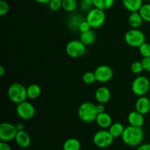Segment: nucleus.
<instances>
[{"mask_svg":"<svg viewBox=\"0 0 150 150\" xmlns=\"http://www.w3.org/2000/svg\"><path fill=\"white\" fill-rule=\"evenodd\" d=\"M144 137V131L142 127L129 125L125 128L122 140L130 146H136L140 144Z\"/></svg>","mask_w":150,"mask_h":150,"instance_id":"f257e3e1","label":"nucleus"},{"mask_svg":"<svg viewBox=\"0 0 150 150\" xmlns=\"http://www.w3.org/2000/svg\"><path fill=\"white\" fill-rule=\"evenodd\" d=\"M98 114L96 105L91 102L83 103L78 109L79 119L83 122L90 123L95 121Z\"/></svg>","mask_w":150,"mask_h":150,"instance_id":"f03ea898","label":"nucleus"},{"mask_svg":"<svg viewBox=\"0 0 150 150\" xmlns=\"http://www.w3.org/2000/svg\"><path fill=\"white\" fill-rule=\"evenodd\" d=\"M7 95L10 101L16 104L23 102L27 98L26 88L19 83H12L7 89Z\"/></svg>","mask_w":150,"mask_h":150,"instance_id":"7ed1b4c3","label":"nucleus"},{"mask_svg":"<svg viewBox=\"0 0 150 150\" xmlns=\"http://www.w3.org/2000/svg\"><path fill=\"white\" fill-rule=\"evenodd\" d=\"M86 21L89 23L92 29L101 27L105 22V11L94 7L92 10L87 12Z\"/></svg>","mask_w":150,"mask_h":150,"instance_id":"20e7f679","label":"nucleus"},{"mask_svg":"<svg viewBox=\"0 0 150 150\" xmlns=\"http://www.w3.org/2000/svg\"><path fill=\"white\" fill-rule=\"evenodd\" d=\"M146 37L144 33L139 29H130L125 35V42L130 47L139 48L145 42Z\"/></svg>","mask_w":150,"mask_h":150,"instance_id":"39448f33","label":"nucleus"},{"mask_svg":"<svg viewBox=\"0 0 150 150\" xmlns=\"http://www.w3.org/2000/svg\"><path fill=\"white\" fill-rule=\"evenodd\" d=\"M150 89V81L146 76H139L135 78L132 82V92L136 96H145Z\"/></svg>","mask_w":150,"mask_h":150,"instance_id":"423d86ee","label":"nucleus"},{"mask_svg":"<svg viewBox=\"0 0 150 150\" xmlns=\"http://www.w3.org/2000/svg\"><path fill=\"white\" fill-rule=\"evenodd\" d=\"M86 47L80 40H73L67 42L65 47V51L71 58L78 59L84 55L86 50Z\"/></svg>","mask_w":150,"mask_h":150,"instance_id":"0eeeda50","label":"nucleus"},{"mask_svg":"<svg viewBox=\"0 0 150 150\" xmlns=\"http://www.w3.org/2000/svg\"><path fill=\"white\" fill-rule=\"evenodd\" d=\"M114 138L110 132L105 129L99 130L93 136V142L96 146L99 148H107L114 142Z\"/></svg>","mask_w":150,"mask_h":150,"instance_id":"6e6552de","label":"nucleus"},{"mask_svg":"<svg viewBox=\"0 0 150 150\" xmlns=\"http://www.w3.org/2000/svg\"><path fill=\"white\" fill-rule=\"evenodd\" d=\"M18 130L16 125L10 122H4L0 125V140L1 142H9L15 140Z\"/></svg>","mask_w":150,"mask_h":150,"instance_id":"1a4fd4ad","label":"nucleus"},{"mask_svg":"<svg viewBox=\"0 0 150 150\" xmlns=\"http://www.w3.org/2000/svg\"><path fill=\"white\" fill-rule=\"evenodd\" d=\"M16 113L17 115L22 120H29L35 117V108L31 103L25 100L17 104Z\"/></svg>","mask_w":150,"mask_h":150,"instance_id":"9d476101","label":"nucleus"},{"mask_svg":"<svg viewBox=\"0 0 150 150\" xmlns=\"http://www.w3.org/2000/svg\"><path fill=\"white\" fill-rule=\"evenodd\" d=\"M96 80L100 83H107L112 79L114 71L112 68L108 65H100L94 71Z\"/></svg>","mask_w":150,"mask_h":150,"instance_id":"9b49d317","label":"nucleus"},{"mask_svg":"<svg viewBox=\"0 0 150 150\" xmlns=\"http://www.w3.org/2000/svg\"><path fill=\"white\" fill-rule=\"evenodd\" d=\"M95 97L99 103L105 104L111 99V94L109 89L105 86H100L95 91Z\"/></svg>","mask_w":150,"mask_h":150,"instance_id":"f8f14e48","label":"nucleus"},{"mask_svg":"<svg viewBox=\"0 0 150 150\" xmlns=\"http://www.w3.org/2000/svg\"><path fill=\"white\" fill-rule=\"evenodd\" d=\"M127 121H128L130 125L136 126V127H143V125H144V114H141L136 110L131 111L129 113L128 116H127Z\"/></svg>","mask_w":150,"mask_h":150,"instance_id":"ddd939ff","label":"nucleus"},{"mask_svg":"<svg viewBox=\"0 0 150 150\" xmlns=\"http://www.w3.org/2000/svg\"><path fill=\"white\" fill-rule=\"evenodd\" d=\"M135 108L136 111L144 115L148 114L150 111V100L145 96L139 97L135 104Z\"/></svg>","mask_w":150,"mask_h":150,"instance_id":"4468645a","label":"nucleus"},{"mask_svg":"<svg viewBox=\"0 0 150 150\" xmlns=\"http://www.w3.org/2000/svg\"><path fill=\"white\" fill-rule=\"evenodd\" d=\"M85 19L86 18H83V16L79 13H75V14L71 15L67 20V27L73 32L79 31V26Z\"/></svg>","mask_w":150,"mask_h":150,"instance_id":"2eb2a0df","label":"nucleus"},{"mask_svg":"<svg viewBox=\"0 0 150 150\" xmlns=\"http://www.w3.org/2000/svg\"><path fill=\"white\" fill-rule=\"evenodd\" d=\"M97 125L102 129L109 128L110 126L113 124V120L109 114L105 112L98 114L95 120Z\"/></svg>","mask_w":150,"mask_h":150,"instance_id":"dca6fc26","label":"nucleus"},{"mask_svg":"<svg viewBox=\"0 0 150 150\" xmlns=\"http://www.w3.org/2000/svg\"><path fill=\"white\" fill-rule=\"evenodd\" d=\"M15 142L16 144L21 148H27L31 144V138L29 135L24 130L23 131H18L15 138Z\"/></svg>","mask_w":150,"mask_h":150,"instance_id":"f3484780","label":"nucleus"},{"mask_svg":"<svg viewBox=\"0 0 150 150\" xmlns=\"http://www.w3.org/2000/svg\"><path fill=\"white\" fill-rule=\"evenodd\" d=\"M123 6L127 11L138 12L143 5V0H122Z\"/></svg>","mask_w":150,"mask_h":150,"instance_id":"a211bd4d","label":"nucleus"},{"mask_svg":"<svg viewBox=\"0 0 150 150\" xmlns=\"http://www.w3.org/2000/svg\"><path fill=\"white\" fill-rule=\"evenodd\" d=\"M128 24L131 29H139L142 25L144 20L139 12H133L128 17Z\"/></svg>","mask_w":150,"mask_h":150,"instance_id":"6ab92c4d","label":"nucleus"},{"mask_svg":"<svg viewBox=\"0 0 150 150\" xmlns=\"http://www.w3.org/2000/svg\"><path fill=\"white\" fill-rule=\"evenodd\" d=\"M95 40H96L95 33L92 29L87 31V32H82L80 35V40L86 46H89V45H92L95 42Z\"/></svg>","mask_w":150,"mask_h":150,"instance_id":"aec40b11","label":"nucleus"},{"mask_svg":"<svg viewBox=\"0 0 150 150\" xmlns=\"http://www.w3.org/2000/svg\"><path fill=\"white\" fill-rule=\"evenodd\" d=\"M26 92H27V98L31 100H35L39 98L41 95V87L38 84L32 83L26 87Z\"/></svg>","mask_w":150,"mask_h":150,"instance_id":"412c9836","label":"nucleus"},{"mask_svg":"<svg viewBox=\"0 0 150 150\" xmlns=\"http://www.w3.org/2000/svg\"><path fill=\"white\" fill-rule=\"evenodd\" d=\"M125 128L122 124L121 122H115L113 123L108 128V131L111 134V136L115 139V138L122 137V133L124 132Z\"/></svg>","mask_w":150,"mask_h":150,"instance_id":"4be33fe9","label":"nucleus"},{"mask_svg":"<svg viewBox=\"0 0 150 150\" xmlns=\"http://www.w3.org/2000/svg\"><path fill=\"white\" fill-rule=\"evenodd\" d=\"M81 143L78 139L70 138L67 139L63 144V150H80Z\"/></svg>","mask_w":150,"mask_h":150,"instance_id":"5701e85b","label":"nucleus"},{"mask_svg":"<svg viewBox=\"0 0 150 150\" xmlns=\"http://www.w3.org/2000/svg\"><path fill=\"white\" fill-rule=\"evenodd\" d=\"M115 0H93L94 7L103 10H107L113 7Z\"/></svg>","mask_w":150,"mask_h":150,"instance_id":"b1692460","label":"nucleus"},{"mask_svg":"<svg viewBox=\"0 0 150 150\" xmlns=\"http://www.w3.org/2000/svg\"><path fill=\"white\" fill-rule=\"evenodd\" d=\"M78 2L76 0H62V9L68 13H73L77 9Z\"/></svg>","mask_w":150,"mask_h":150,"instance_id":"393cba45","label":"nucleus"},{"mask_svg":"<svg viewBox=\"0 0 150 150\" xmlns=\"http://www.w3.org/2000/svg\"><path fill=\"white\" fill-rule=\"evenodd\" d=\"M139 12L144 21L150 23V3L144 4Z\"/></svg>","mask_w":150,"mask_h":150,"instance_id":"a878e982","label":"nucleus"},{"mask_svg":"<svg viewBox=\"0 0 150 150\" xmlns=\"http://www.w3.org/2000/svg\"><path fill=\"white\" fill-rule=\"evenodd\" d=\"M82 81L83 83L87 85L93 84L97 81L95 73L92 71H87L84 73L82 76Z\"/></svg>","mask_w":150,"mask_h":150,"instance_id":"bb28decb","label":"nucleus"},{"mask_svg":"<svg viewBox=\"0 0 150 150\" xmlns=\"http://www.w3.org/2000/svg\"><path fill=\"white\" fill-rule=\"evenodd\" d=\"M94 7L93 0H81L79 7L83 12H89Z\"/></svg>","mask_w":150,"mask_h":150,"instance_id":"cd10ccee","label":"nucleus"},{"mask_svg":"<svg viewBox=\"0 0 150 150\" xmlns=\"http://www.w3.org/2000/svg\"><path fill=\"white\" fill-rule=\"evenodd\" d=\"M130 70L135 74H139V73H142L143 70H144V69L142 62L136 61L132 63L131 66H130Z\"/></svg>","mask_w":150,"mask_h":150,"instance_id":"c85d7f7f","label":"nucleus"},{"mask_svg":"<svg viewBox=\"0 0 150 150\" xmlns=\"http://www.w3.org/2000/svg\"><path fill=\"white\" fill-rule=\"evenodd\" d=\"M139 53L144 57H150V44L144 42L139 48Z\"/></svg>","mask_w":150,"mask_h":150,"instance_id":"c756f323","label":"nucleus"},{"mask_svg":"<svg viewBox=\"0 0 150 150\" xmlns=\"http://www.w3.org/2000/svg\"><path fill=\"white\" fill-rule=\"evenodd\" d=\"M50 10L52 11H58L62 8V0H51L48 4Z\"/></svg>","mask_w":150,"mask_h":150,"instance_id":"7c9ffc66","label":"nucleus"},{"mask_svg":"<svg viewBox=\"0 0 150 150\" xmlns=\"http://www.w3.org/2000/svg\"><path fill=\"white\" fill-rule=\"evenodd\" d=\"M9 11V5L5 1H0V16H3L7 14Z\"/></svg>","mask_w":150,"mask_h":150,"instance_id":"2f4dec72","label":"nucleus"},{"mask_svg":"<svg viewBox=\"0 0 150 150\" xmlns=\"http://www.w3.org/2000/svg\"><path fill=\"white\" fill-rule=\"evenodd\" d=\"M91 29H92V27H91L90 25L89 24V23L86 21V19H85L83 21L81 22V23L80 26H79V31L81 32V33H82V32H87V31L90 30Z\"/></svg>","mask_w":150,"mask_h":150,"instance_id":"473e14b6","label":"nucleus"},{"mask_svg":"<svg viewBox=\"0 0 150 150\" xmlns=\"http://www.w3.org/2000/svg\"><path fill=\"white\" fill-rule=\"evenodd\" d=\"M142 62L144 70L150 73V57H144L142 60Z\"/></svg>","mask_w":150,"mask_h":150,"instance_id":"72a5a7b5","label":"nucleus"},{"mask_svg":"<svg viewBox=\"0 0 150 150\" xmlns=\"http://www.w3.org/2000/svg\"><path fill=\"white\" fill-rule=\"evenodd\" d=\"M0 150H11V147L7 144V142H0Z\"/></svg>","mask_w":150,"mask_h":150,"instance_id":"f704fd0d","label":"nucleus"},{"mask_svg":"<svg viewBox=\"0 0 150 150\" xmlns=\"http://www.w3.org/2000/svg\"><path fill=\"white\" fill-rule=\"evenodd\" d=\"M96 109L98 111V114H100V113H103L105 111V105L103 103H99L98 105H96Z\"/></svg>","mask_w":150,"mask_h":150,"instance_id":"c9c22d12","label":"nucleus"},{"mask_svg":"<svg viewBox=\"0 0 150 150\" xmlns=\"http://www.w3.org/2000/svg\"><path fill=\"white\" fill-rule=\"evenodd\" d=\"M136 150H150V144H144L141 145Z\"/></svg>","mask_w":150,"mask_h":150,"instance_id":"e433bc0d","label":"nucleus"},{"mask_svg":"<svg viewBox=\"0 0 150 150\" xmlns=\"http://www.w3.org/2000/svg\"><path fill=\"white\" fill-rule=\"evenodd\" d=\"M16 128H17L18 131H23V130H24L25 126L23 123H21V122L18 123V124L16 125Z\"/></svg>","mask_w":150,"mask_h":150,"instance_id":"4c0bfd02","label":"nucleus"},{"mask_svg":"<svg viewBox=\"0 0 150 150\" xmlns=\"http://www.w3.org/2000/svg\"><path fill=\"white\" fill-rule=\"evenodd\" d=\"M35 2L38 3V4H49L51 0H34Z\"/></svg>","mask_w":150,"mask_h":150,"instance_id":"58836bf2","label":"nucleus"},{"mask_svg":"<svg viewBox=\"0 0 150 150\" xmlns=\"http://www.w3.org/2000/svg\"><path fill=\"white\" fill-rule=\"evenodd\" d=\"M5 70H4V67L3 66H0V76H3L4 75V73H5Z\"/></svg>","mask_w":150,"mask_h":150,"instance_id":"ea45409f","label":"nucleus"},{"mask_svg":"<svg viewBox=\"0 0 150 150\" xmlns=\"http://www.w3.org/2000/svg\"><path fill=\"white\" fill-rule=\"evenodd\" d=\"M146 1H147L149 3H150V0H146Z\"/></svg>","mask_w":150,"mask_h":150,"instance_id":"a19ab883","label":"nucleus"}]
</instances>
